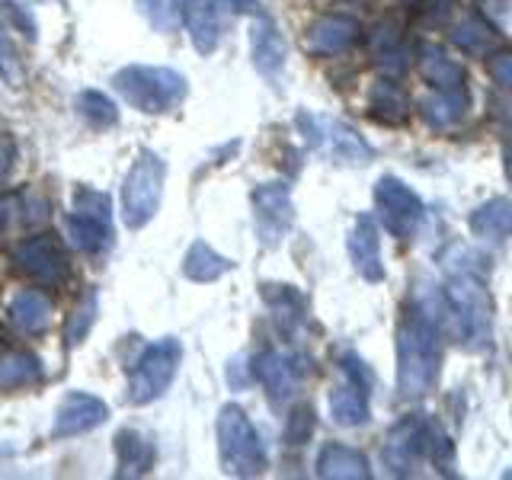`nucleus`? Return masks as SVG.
Instances as JSON below:
<instances>
[{"label": "nucleus", "instance_id": "b1692460", "mask_svg": "<svg viewBox=\"0 0 512 480\" xmlns=\"http://www.w3.org/2000/svg\"><path fill=\"white\" fill-rule=\"evenodd\" d=\"M42 381V362L23 349L0 352V391H20Z\"/></svg>", "mask_w": 512, "mask_h": 480}, {"label": "nucleus", "instance_id": "c756f323", "mask_svg": "<svg viewBox=\"0 0 512 480\" xmlns=\"http://www.w3.org/2000/svg\"><path fill=\"white\" fill-rule=\"evenodd\" d=\"M135 4L157 32H176L186 20V0H135Z\"/></svg>", "mask_w": 512, "mask_h": 480}, {"label": "nucleus", "instance_id": "473e14b6", "mask_svg": "<svg viewBox=\"0 0 512 480\" xmlns=\"http://www.w3.org/2000/svg\"><path fill=\"white\" fill-rule=\"evenodd\" d=\"M452 42L461 48V52H471V55H480V52H487V45L493 42V32L487 23H480V20H461L455 29H452Z\"/></svg>", "mask_w": 512, "mask_h": 480}, {"label": "nucleus", "instance_id": "58836bf2", "mask_svg": "<svg viewBox=\"0 0 512 480\" xmlns=\"http://www.w3.org/2000/svg\"><path fill=\"white\" fill-rule=\"evenodd\" d=\"M13 208H16V199H0V231L7 228V221H10V218H16Z\"/></svg>", "mask_w": 512, "mask_h": 480}, {"label": "nucleus", "instance_id": "423d86ee", "mask_svg": "<svg viewBox=\"0 0 512 480\" xmlns=\"http://www.w3.org/2000/svg\"><path fill=\"white\" fill-rule=\"evenodd\" d=\"M64 234L80 253H103L112 244V202L106 192L77 189L74 212L64 218Z\"/></svg>", "mask_w": 512, "mask_h": 480}, {"label": "nucleus", "instance_id": "4c0bfd02", "mask_svg": "<svg viewBox=\"0 0 512 480\" xmlns=\"http://www.w3.org/2000/svg\"><path fill=\"white\" fill-rule=\"evenodd\" d=\"M228 381H231V388L234 391H244L247 388V384L253 381L250 378V368H247V372H244V359H231V365H228Z\"/></svg>", "mask_w": 512, "mask_h": 480}, {"label": "nucleus", "instance_id": "72a5a7b5", "mask_svg": "<svg viewBox=\"0 0 512 480\" xmlns=\"http://www.w3.org/2000/svg\"><path fill=\"white\" fill-rule=\"evenodd\" d=\"M93 320H96V292H87L74 308V314L68 317V327H64V340H68V346L84 343V336L90 333Z\"/></svg>", "mask_w": 512, "mask_h": 480}, {"label": "nucleus", "instance_id": "6e6552de", "mask_svg": "<svg viewBox=\"0 0 512 480\" xmlns=\"http://www.w3.org/2000/svg\"><path fill=\"white\" fill-rule=\"evenodd\" d=\"M180 359H183V346L176 336H164V340L151 343L132 368L128 400L132 404H151V400H157L173 384Z\"/></svg>", "mask_w": 512, "mask_h": 480}, {"label": "nucleus", "instance_id": "1a4fd4ad", "mask_svg": "<svg viewBox=\"0 0 512 480\" xmlns=\"http://www.w3.org/2000/svg\"><path fill=\"white\" fill-rule=\"evenodd\" d=\"M375 205L381 224L397 240L413 237L423 221V199L404 180H397V176H381L375 183Z\"/></svg>", "mask_w": 512, "mask_h": 480}, {"label": "nucleus", "instance_id": "f257e3e1", "mask_svg": "<svg viewBox=\"0 0 512 480\" xmlns=\"http://www.w3.org/2000/svg\"><path fill=\"white\" fill-rule=\"evenodd\" d=\"M445 324V295H426L413 304L397 330V391L404 397H426L436 388Z\"/></svg>", "mask_w": 512, "mask_h": 480}, {"label": "nucleus", "instance_id": "4be33fe9", "mask_svg": "<svg viewBox=\"0 0 512 480\" xmlns=\"http://www.w3.org/2000/svg\"><path fill=\"white\" fill-rule=\"evenodd\" d=\"M116 474L119 477H141L154 468V448L135 429H122L116 436Z\"/></svg>", "mask_w": 512, "mask_h": 480}, {"label": "nucleus", "instance_id": "cd10ccee", "mask_svg": "<svg viewBox=\"0 0 512 480\" xmlns=\"http://www.w3.org/2000/svg\"><path fill=\"white\" fill-rule=\"evenodd\" d=\"M368 103H372V116L384 125H400L410 116L407 93L397 84H391V80H378L372 87V96H368Z\"/></svg>", "mask_w": 512, "mask_h": 480}, {"label": "nucleus", "instance_id": "aec40b11", "mask_svg": "<svg viewBox=\"0 0 512 480\" xmlns=\"http://www.w3.org/2000/svg\"><path fill=\"white\" fill-rule=\"evenodd\" d=\"M471 231L480 240H490V244H503L512 237V199H487L484 205L474 208L471 215Z\"/></svg>", "mask_w": 512, "mask_h": 480}, {"label": "nucleus", "instance_id": "e433bc0d", "mask_svg": "<svg viewBox=\"0 0 512 480\" xmlns=\"http://www.w3.org/2000/svg\"><path fill=\"white\" fill-rule=\"evenodd\" d=\"M215 10H228V13H253L263 16V7L256 0H215Z\"/></svg>", "mask_w": 512, "mask_h": 480}, {"label": "nucleus", "instance_id": "f03ea898", "mask_svg": "<svg viewBox=\"0 0 512 480\" xmlns=\"http://www.w3.org/2000/svg\"><path fill=\"white\" fill-rule=\"evenodd\" d=\"M445 324H452L464 349H484L490 343V295L480 272L455 266L445 288Z\"/></svg>", "mask_w": 512, "mask_h": 480}, {"label": "nucleus", "instance_id": "0eeeda50", "mask_svg": "<svg viewBox=\"0 0 512 480\" xmlns=\"http://www.w3.org/2000/svg\"><path fill=\"white\" fill-rule=\"evenodd\" d=\"M295 122H298L301 132H304V138H308L311 148L324 151L330 160H336V164L365 167L368 160H372V148H368V141L356 132V128H349L340 119L311 116V112H298Z\"/></svg>", "mask_w": 512, "mask_h": 480}, {"label": "nucleus", "instance_id": "f704fd0d", "mask_svg": "<svg viewBox=\"0 0 512 480\" xmlns=\"http://www.w3.org/2000/svg\"><path fill=\"white\" fill-rule=\"evenodd\" d=\"M311 432H314V410L308 404H301L295 413H292V420H288V429H285V439L292 442V445H304L311 439Z\"/></svg>", "mask_w": 512, "mask_h": 480}, {"label": "nucleus", "instance_id": "f3484780", "mask_svg": "<svg viewBox=\"0 0 512 480\" xmlns=\"http://www.w3.org/2000/svg\"><path fill=\"white\" fill-rule=\"evenodd\" d=\"M317 477H327V480H368V477H372V468H368V458L359 452V448L330 442V445L320 448V455H317Z\"/></svg>", "mask_w": 512, "mask_h": 480}, {"label": "nucleus", "instance_id": "dca6fc26", "mask_svg": "<svg viewBox=\"0 0 512 480\" xmlns=\"http://www.w3.org/2000/svg\"><path fill=\"white\" fill-rule=\"evenodd\" d=\"M349 260L365 282H381L384 279V263H381V237L378 224L372 215H359L349 231Z\"/></svg>", "mask_w": 512, "mask_h": 480}, {"label": "nucleus", "instance_id": "7ed1b4c3", "mask_svg": "<svg viewBox=\"0 0 512 480\" xmlns=\"http://www.w3.org/2000/svg\"><path fill=\"white\" fill-rule=\"evenodd\" d=\"M112 87L119 90L122 100L138 109L148 112V116H164L173 112L186 100V77L180 71L170 68H151V64H132V68H122L112 77Z\"/></svg>", "mask_w": 512, "mask_h": 480}, {"label": "nucleus", "instance_id": "a211bd4d", "mask_svg": "<svg viewBox=\"0 0 512 480\" xmlns=\"http://www.w3.org/2000/svg\"><path fill=\"white\" fill-rule=\"evenodd\" d=\"M250 48H253V64L266 80H279L285 68V39L279 36V29L272 26V20L260 16V23L250 32Z\"/></svg>", "mask_w": 512, "mask_h": 480}, {"label": "nucleus", "instance_id": "39448f33", "mask_svg": "<svg viewBox=\"0 0 512 480\" xmlns=\"http://www.w3.org/2000/svg\"><path fill=\"white\" fill-rule=\"evenodd\" d=\"M164 180H167L164 160L154 151H141L122 186V221L132 231L144 228V224L157 215L160 196H164Z\"/></svg>", "mask_w": 512, "mask_h": 480}, {"label": "nucleus", "instance_id": "2eb2a0df", "mask_svg": "<svg viewBox=\"0 0 512 480\" xmlns=\"http://www.w3.org/2000/svg\"><path fill=\"white\" fill-rule=\"evenodd\" d=\"M356 39H359V23L352 20V16L327 13L311 23L308 36H304V48H308L314 58H333L356 45Z\"/></svg>", "mask_w": 512, "mask_h": 480}, {"label": "nucleus", "instance_id": "6ab92c4d", "mask_svg": "<svg viewBox=\"0 0 512 480\" xmlns=\"http://www.w3.org/2000/svg\"><path fill=\"white\" fill-rule=\"evenodd\" d=\"M423 119L429 122V128H436V132H448V128H455L464 112H468V90L461 87H452V90H436L432 96H426L423 106Z\"/></svg>", "mask_w": 512, "mask_h": 480}, {"label": "nucleus", "instance_id": "ddd939ff", "mask_svg": "<svg viewBox=\"0 0 512 480\" xmlns=\"http://www.w3.org/2000/svg\"><path fill=\"white\" fill-rule=\"evenodd\" d=\"M253 375L263 381L272 407H282L288 397L298 391L301 378L308 375V365L301 356H285V352H260L253 359Z\"/></svg>", "mask_w": 512, "mask_h": 480}, {"label": "nucleus", "instance_id": "bb28decb", "mask_svg": "<svg viewBox=\"0 0 512 480\" xmlns=\"http://www.w3.org/2000/svg\"><path fill=\"white\" fill-rule=\"evenodd\" d=\"M263 298L269 304L272 317H276V324L285 330V333H295L304 320V298L295 292L292 285H263Z\"/></svg>", "mask_w": 512, "mask_h": 480}, {"label": "nucleus", "instance_id": "9b49d317", "mask_svg": "<svg viewBox=\"0 0 512 480\" xmlns=\"http://www.w3.org/2000/svg\"><path fill=\"white\" fill-rule=\"evenodd\" d=\"M13 260L39 285L58 288V285H64V279H68V256H64V247L52 234H39V237L23 240V244H16Z\"/></svg>", "mask_w": 512, "mask_h": 480}, {"label": "nucleus", "instance_id": "5701e85b", "mask_svg": "<svg viewBox=\"0 0 512 480\" xmlns=\"http://www.w3.org/2000/svg\"><path fill=\"white\" fill-rule=\"evenodd\" d=\"M330 416L336 426H346V429H356V426H365L372 410H368V391L359 388V384H340V388H333L330 394Z\"/></svg>", "mask_w": 512, "mask_h": 480}, {"label": "nucleus", "instance_id": "f8f14e48", "mask_svg": "<svg viewBox=\"0 0 512 480\" xmlns=\"http://www.w3.org/2000/svg\"><path fill=\"white\" fill-rule=\"evenodd\" d=\"M253 218L256 234H260L263 247H279V240L288 234L295 221L292 192L285 183H263L253 189Z\"/></svg>", "mask_w": 512, "mask_h": 480}, {"label": "nucleus", "instance_id": "a19ab883", "mask_svg": "<svg viewBox=\"0 0 512 480\" xmlns=\"http://www.w3.org/2000/svg\"><path fill=\"white\" fill-rule=\"evenodd\" d=\"M7 55V48H4V36H0V58H4Z\"/></svg>", "mask_w": 512, "mask_h": 480}, {"label": "nucleus", "instance_id": "2f4dec72", "mask_svg": "<svg viewBox=\"0 0 512 480\" xmlns=\"http://www.w3.org/2000/svg\"><path fill=\"white\" fill-rule=\"evenodd\" d=\"M77 112L84 116L87 125L93 128H109V125H116L119 122V109L112 100H106L103 93H96V90H84L77 96Z\"/></svg>", "mask_w": 512, "mask_h": 480}, {"label": "nucleus", "instance_id": "ea45409f", "mask_svg": "<svg viewBox=\"0 0 512 480\" xmlns=\"http://www.w3.org/2000/svg\"><path fill=\"white\" fill-rule=\"evenodd\" d=\"M506 173H509V180H512V144H506Z\"/></svg>", "mask_w": 512, "mask_h": 480}, {"label": "nucleus", "instance_id": "9d476101", "mask_svg": "<svg viewBox=\"0 0 512 480\" xmlns=\"http://www.w3.org/2000/svg\"><path fill=\"white\" fill-rule=\"evenodd\" d=\"M436 429L439 426L423 420L420 413L404 416V420L391 429L388 442H384V464H388L394 474H413V468L423 461V455H429Z\"/></svg>", "mask_w": 512, "mask_h": 480}, {"label": "nucleus", "instance_id": "c9c22d12", "mask_svg": "<svg viewBox=\"0 0 512 480\" xmlns=\"http://www.w3.org/2000/svg\"><path fill=\"white\" fill-rule=\"evenodd\" d=\"M487 71L500 87L512 90V52H496L487 61Z\"/></svg>", "mask_w": 512, "mask_h": 480}, {"label": "nucleus", "instance_id": "4468645a", "mask_svg": "<svg viewBox=\"0 0 512 480\" xmlns=\"http://www.w3.org/2000/svg\"><path fill=\"white\" fill-rule=\"evenodd\" d=\"M106 404L100 397L93 394H84V391H71L68 397L61 400V407L55 413V429L52 436L55 439H71V436H80V432H90L96 426L106 423Z\"/></svg>", "mask_w": 512, "mask_h": 480}, {"label": "nucleus", "instance_id": "412c9836", "mask_svg": "<svg viewBox=\"0 0 512 480\" xmlns=\"http://www.w3.org/2000/svg\"><path fill=\"white\" fill-rule=\"evenodd\" d=\"M10 320L16 330H23L29 336H39L52 324V301H48L36 288H26L10 301Z\"/></svg>", "mask_w": 512, "mask_h": 480}, {"label": "nucleus", "instance_id": "c85d7f7f", "mask_svg": "<svg viewBox=\"0 0 512 480\" xmlns=\"http://www.w3.org/2000/svg\"><path fill=\"white\" fill-rule=\"evenodd\" d=\"M183 272L192 282H215L224 272H231V260H224V256L215 253L205 240H196L183 260Z\"/></svg>", "mask_w": 512, "mask_h": 480}, {"label": "nucleus", "instance_id": "393cba45", "mask_svg": "<svg viewBox=\"0 0 512 480\" xmlns=\"http://www.w3.org/2000/svg\"><path fill=\"white\" fill-rule=\"evenodd\" d=\"M186 20H189V36L199 55H212L221 39V23L218 10L208 0H186Z\"/></svg>", "mask_w": 512, "mask_h": 480}, {"label": "nucleus", "instance_id": "7c9ffc66", "mask_svg": "<svg viewBox=\"0 0 512 480\" xmlns=\"http://www.w3.org/2000/svg\"><path fill=\"white\" fill-rule=\"evenodd\" d=\"M372 52L375 61L381 64L384 71L400 74L407 68V52H404V42H400V32L391 26H381L375 36H372Z\"/></svg>", "mask_w": 512, "mask_h": 480}, {"label": "nucleus", "instance_id": "a878e982", "mask_svg": "<svg viewBox=\"0 0 512 480\" xmlns=\"http://www.w3.org/2000/svg\"><path fill=\"white\" fill-rule=\"evenodd\" d=\"M416 61H420V74L426 77V84H432L436 90H452L464 84L461 64L448 58L436 45H420V58Z\"/></svg>", "mask_w": 512, "mask_h": 480}, {"label": "nucleus", "instance_id": "20e7f679", "mask_svg": "<svg viewBox=\"0 0 512 480\" xmlns=\"http://www.w3.org/2000/svg\"><path fill=\"white\" fill-rule=\"evenodd\" d=\"M218 448L228 474L253 477L266 468V448L260 442V432L237 404L221 407L218 413Z\"/></svg>", "mask_w": 512, "mask_h": 480}, {"label": "nucleus", "instance_id": "79ce46f5", "mask_svg": "<svg viewBox=\"0 0 512 480\" xmlns=\"http://www.w3.org/2000/svg\"><path fill=\"white\" fill-rule=\"evenodd\" d=\"M410 4H413V0H410Z\"/></svg>", "mask_w": 512, "mask_h": 480}]
</instances>
